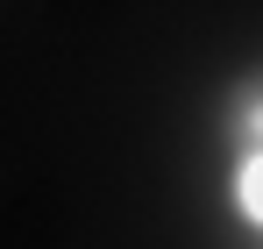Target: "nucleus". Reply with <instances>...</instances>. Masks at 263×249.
<instances>
[{
  "label": "nucleus",
  "instance_id": "nucleus-1",
  "mask_svg": "<svg viewBox=\"0 0 263 249\" xmlns=\"http://www.w3.org/2000/svg\"><path fill=\"white\" fill-rule=\"evenodd\" d=\"M235 200H242V214L263 228V150H249V164H242V178H235Z\"/></svg>",
  "mask_w": 263,
  "mask_h": 249
}]
</instances>
